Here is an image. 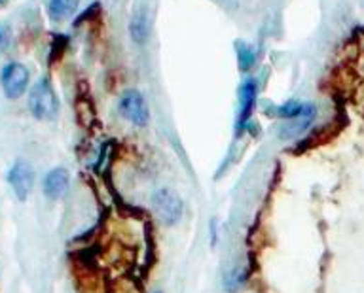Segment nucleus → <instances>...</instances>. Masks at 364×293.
I'll use <instances>...</instances> for the list:
<instances>
[{
    "label": "nucleus",
    "instance_id": "7",
    "mask_svg": "<svg viewBox=\"0 0 364 293\" xmlns=\"http://www.w3.org/2000/svg\"><path fill=\"white\" fill-rule=\"evenodd\" d=\"M69 184H71V176L65 169H52L48 174L44 176L42 191L49 201H59L61 197H65L69 191Z\"/></svg>",
    "mask_w": 364,
    "mask_h": 293
},
{
    "label": "nucleus",
    "instance_id": "11",
    "mask_svg": "<svg viewBox=\"0 0 364 293\" xmlns=\"http://www.w3.org/2000/svg\"><path fill=\"white\" fill-rule=\"evenodd\" d=\"M254 52L247 44H239L237 46V61H239V68L241 71H249L252 65H254Z\"/></svg>",
    "mask_w": 364,
    "mask_h": 293
},
{
    "label": "nucleus",
    "instance_id": "13",
    "mask_svg": "<svg viewBox=\"0 0 364 293\" xmlns=\"http://www.w3.org/2000/svg\"><path fill=\"white\" fill-rule=\"evenodd\" d=\"M99 12H101V4H99V2H95V4H91V6L88 8V10H86V12L76 19V21H74V27L86 23V21H91V19H95V16Z\"/></svg>",
    "mask_w": 364,
    "mask_h": 293
},
{
    "label": "nucleus",
    "instance_id": "1",
    "mask_svg": "<svg viewBox=\"0 0 364 293\" xmlns=\"http://www.w3.org/2000/svg\"><path fill=\"white\" fill-rule=\"evenodd\" d=\"M29 110L40 121H52L59 114V100L48 78L38 80L30 89Z\"/></svg>",
    "mask_w": 364,
    "mask_h": 293
},
{
    "label": "nucleus",
    "instance_id": "5",
    "mask_svg": "<svg viewBox=\"0 0 364 293\" xmlns=\"http://www.w3.org/2000/svg\"><path fill=\"white\" fill-rule=\"evenodd\" d=\"M118 108L119 114L126 117L129 124L137 125V127H144L148 124V106H146V100L137 89H127L119 99Z\"/></svg>",
    "mask_w": 364,
    "mask_h": 293
},
{
    "label": "nucleus",
    "instance_id": "8",
    "mask_svg": "<svg viewBox=\"0 0 364 293\" xmlns=\"http://www.w3.org/2000/svg\"><path fill=\"white\" fill-rule=\"evenodd\" d=\"M241 108H239V119H237V131L245 129V125L249 124L251 119V114L254 110V104H257V95H258V85L254 80H247L243 85H241Z\"/></svg>",
    "mask_w": 364,
    "mask_h": 293
},
{
    "label": "nucleus",
    "instance_id": "3",
    "mask_svg": "<svg viewBox=\"0 0 364 293\" xmlns=\"http://www.w3.org/2000/svg\"><path fill=\"white\" fill-rule=\"evenodd\" d=\"M29 71L21 63H8L0 72V85L8 99H19L29 88Z\"/></svg>",
    "mask_w": 364,
    "mask_h": 293
},
{
    "label": "nucleus",
    "instance_id": "4",
    "mask_svg": "<svg viewBox=\"0 0 364 293\" xmlns=\"http://www.w3.org/2000/svg\"><path fill=\"white\" fill-rule=\"evenodd\" d=\"M6 178L16 199L21 201V203L29 199L30 191L35 188V170L27 161H23V159L16 161L8 170Z\"/></svg>",
    "mask_w": 364,
    "mask_h": 293
},
{
    "label": "nucleus",
    "instance_id": "10",
    "mask_svg": "<svg viewBox=\"0 0 364 293\" xmlns=\"http://www.w3.org/2000/svg\"><path fill=\"white\" fill-rule=\"evenodd\" d=\"M148 29H150V21H148V16L144 10L137 12L133 16L131 19V25H129V30H131V38L137 44H143L146 40V36H148Z\"/></svg>",
    "mask_w": 364,
    "mask_h": 293
},
{
    "label": "nucleus",
    "instance_id": "15",
    "mask_svg": "<svg viewBox=\"0 0 364 293\" xmlns=\"http://www.w3.org/2000/svg\"><path fill=\"white\" fill-rule=\"evenodd\" d=\"M0 4H2V0H0Z\"/></svg>",
    "mask_w": 364,
    "mask_h": 293
},
{
    "label": "nucleus",
    "instance_id": "6",
    "mask_svg": "<svg viewBox=\"0 0 364 293\" xmlns=\"http://www.w3.org/2000/svg\"><path fill=\"white\" fill-rule=\"evenodd\" d=\"M315 106L313 104H304L302 112H300L298 116L293 117V119H287L285 124L281 125L279 129V136L283 140H293V138H298L302 133H304L311 124H313V119H315Z\"/></svg>",
    "mask_w": 364,
    "mask_h": 293
},
{
    "label": "nucleus",
    "instance_id": "9",
    "mask_svg": "<svg viewBox=\"0 0 364 293\" xmlns=\"http://www.w3.org/2000/svg\"><path fill=\"white\" fill-rule=\"evenodd\" d=\"M80 0H49L48 2V16L52 21L61 23L72 16L78 10Z\"/></svg>",
    "mask_w": 364,
    "mask_h": 293
},
{
    "label": "nucleus",
    "instance_id": "12",
    "mask_svg": "<svg viewBox=\"0 0 364 293\" xmlns=\"http://www.w3.org/2000/svg\"><path fill=\"white\" fill-rule=\"evenodd\" d=\"M69 46V38L65 35H55L54 42H52V55H49V63H55L57 59L63 57V53L66 52Z\"/></svg>",
    "mask_w": 364,
    "mask_h": 293
},
{
    "label": "nucleus",
    "instance_id": "14",
    "mask_svg": "<svg viewBox=\"0 0 364 293\" xmlns=\"http://www.w3.org/2000/svg\"><path fill=\"white\" fill-rule=\"evenodd\" d=\"M12 42V32L8 25H0V49H6Z\"/></svg>",
    "mask_w": 364,
    "mask_h": 293
},
{
    "label": "nucleus",
    "instance_id": "2",
    "mask_svg": "<svg viewBox=\"0 0 364 293\" xmlns=\"http://www.w3.org/2000/svg\"><path fill=\"white\" fill-rule=\"evenodd\" d=\"M152 206H154L155 216L160 217L163 223H168V225H173V223L179 222L180 217H182V210H184L182 199L175 193L173 189L169 188H160L158 191H154Z\"/></svg>",
    "mask_w": 364,
    "mask_h": 293
}]
</instances>
